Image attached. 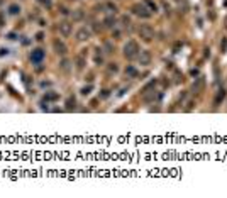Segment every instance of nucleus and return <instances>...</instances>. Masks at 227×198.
I'll list each match as a JSON object with an SVG mask.
<instances>
[{
  "mask_svg": "<svg viewBox=\"0 0 227 198\" xmlns=\"http://www.w3.org/2000/svg\"><path fill=\"white\" fill-rule=\"evenodd\" d=\"M139 44L136 43V41H127V43L124 44V56L127 58V60H132V58H136L137 54H139Z\"/></svg>",
  "mask_w": 227,
  "mask_h": 198,
  "instance_id": "nucleus-1",
  "label": "nucleus"
},
{
  "mask_svg": "<svg viewBox=\"0 0 227 198\" xmlns=\"http://www.w3.org/2000/svg\"><path fill=\"white\" fill-rule=\"evenodd\" d=\"M137 34H139V37L142 41H146V43H149V41H153V37H154V29L149 26V24H141L139 29H137Z\"/></svg>",
  "mask_w": 227,
  "mask_h": 198,
  "instance_id": "nucleus-2",
  "label": "nucleus"
},
{
  "mask_svg": "<svg viewBox=\"0 0 227 198\" xmlns=\"http://www.w3.org/2000/svg\"><path fill=\"white\" fill-rule=\"evenodd\" d=\"M132 14L137 15V17H141V19H149L151 15H153L144 3H136V5H132Z\"/></svg>",
  "mask_w": 227,
  "mask_h": 198,
  "instance_id": "nucleus-3",
  "label": "nucleus"
},
{
  "mask_svg": "<svg viewBox=\"0 0 227 198\" xmlns=\"http://www.w3.org/2000/svg\"><path fill=\"white\" fill-rule=\"evenodd\" d=\"M137 60H139V65L149 66L151 61H153V54H151V51H148V49H144V51H139V54H137Z\"/></svg>",
  "mask_w": 227,
  "mask_h": 198,
  "instance_id": "nucleus-4",
  "label": "nucleus"
},
{
  "mask_svg": "<svg viewBox=\"0 0 227 198\" xmlns=\"http://www.w3.org/2000/svg\"><path fill=\"white\" fill-rule=\"evenodd\" d=\"M44 58H46V53H44V49H41V48H37L31 53V61L34 63V65H41V63L44 61Z\"/></svg>",
  "mask_w": 227,
  "mask_h": 198,
  "instance_id": "nucleus-5",
  "label": "nucleus"
},
{
  "mask_svg": "<svg viewBox=\"0 0 227 198\" xmlns=\"http://www.w3.org/2000/svg\"><path fill=\"white\" fill-rule=\"evenodd\" d=\"M58 31H60V34L63 37H70L71 32H73V26L70 22H60L58 24Z\"/></svg>",
  "mask_w": 227,
  "mask_h": 198,
  "instance_id": "nucleus-6",
  "label": "nucleus"
},
{
  "mask_svg": "<svg viewBox=\"0 0 227 198\" xmlns=\"http://www.w3.org/2000/svg\"><path fill=\"white\" fill-rule=\"evenodd\" d=\"M53 48H54V51H56V54H60V56H65V54L68 53L66 44L63 43V41H60V39H54L53 41Z\"/></svg>",
  "mask_w": 227,
  "mask_h": 198,
  "instance_id": "nucleus-7",
  "label": "nucleus"
},
{
  "mask_svg": "<svg viewBox=\"0 0 227 198\" xmlns=\"http://www.w3.org/2000/svg\"><path fill=\"white\" fill-rule=\"evenodd\" d=\"M90 37H92V31H90V29L80 27L78 31H77V39H78V41H88Z\"/></svg>",
  "mask_w": 227,
  "mask_h": 198,
  "instance_id": "nucleus-8",
  "label": "nucleus"
},
{
  "mask_svg": "<svg viewBox=\"0 0 227 198\" xmlns=\"http://www.w3.org/2000/svg\"><path fill=\"white\" fill-rule=\"evenodd\" d=\"M83 17H85V12H83L82 9H77L71 12V19H73V22H78V20H82Z\"/></svg>",
  "mask_w": 227,
  "mask_h": 198,
  "instance_id": "nucleus-9",
  "label": "nucleus"
},
{
  "mask_svg": "<svg viewBox=\"0 0 227 198\" xmlns=\"http://www.w3.org/2000/svg\"><path fill=\"white\" fill-rule=\"evenodd\" d=\"M75 65H77L78 70H83V68H85V65H87L85 56H83V54H78V56H77V61H75Z\"/></svg>",
  "mask_w": 227,
  "mask_h": 198,
  "instance_id": "nucleus-10",
  "label": "nucleus"
},
{
  "mask_svg": "<svg viewBox=\"0 0 227 198\" xmlns=\"http://www.w3.org/2000/svg\"><path fill=\"white\" fill-rule=\"evenodd\" d=\"M142 3H144V5H146V7H148V9H149V12H151V14H156V12H158V5H156V3L153 2V0H144V2H142Z\"/></svg>",
  "mask_w": 227,
  "mask_h": 198,
  "instance_id": "nucleus-11",
  "label": "nucleus"
},
{
  "mask_svg": "<svg viewBox=\"0 0 227 198\" xmlns=\"http://www.w3.org/2000/svg\"><path fill=\"white\" fill-rule=\"evenodd\" d=\"M95 65H103V56H102V49L97 48L95 49Z\"/></svg>",
  "mask_w": 227,
  "mask_h": 198,
  "instance_id": "nucleus-12",
  "label": "nucleus"
},
{
  "mask_svg": "<svg viewBox=\"0 0 227 198\" xmlns=\"http://www.w3.org/2000/svg\"><path fill=\"white\" fill-rule=\"evenodd\" d=\"M125 76H127V78H136L137 76V70L134 68V66L129 65L127 68H125Z\"/></svg>",
  "mask_w": 227,
  "mask_h": 198,
  "instance_id": "nucleus-13",
  "label": "nucleus"
},
{
  "mask_svg": "<svg viewBox=\"0 0 227 198\" xmlns=\"http://www.w3.org/2000/svg\"><path fill=\"white\" fill-rule=\"evenodd\" d=\"M103 24H105V27L114 29V27H115V17H114V15H108V17H105Z\"/></svg>",
  "mask_w": 227,
  "mask_h": 198,
  "instance_id": "nucleus-14",
  "label": "nucleus"
},
{
  "mask_svg": "<svg viewBox=\"0 0 227 198\" xmlns=\"http://www.w3.org/2000/svg\"><path fill=\"white\" fill-rule=\"evenodd\" d=\"M224 98H225V90H224V88H220V90L217 91V96H215V100H214V103H215V105H220V102H222Z\"/></svg>",
  "mask_w": 227,
  "mask_h": 198,
  "instance_id": "nucleus-15",
  "label": "nucleus"
},
{
  "mask_svg": "<svg viewBox=\"0 0 227 198\" xmlns=\"http://www.w3.org/2000/svg\"><path fill=\"white\" fill-rule=\"evenodd\" d=\"M117 71H119V66H117V63H108L107 73H108V75H115Z\"/></svg>",
  "mask_w": 227,
  "mask_h": 198,
  "instance_id": "nucleus-16",
  "label": "nucleus"
},
{
  "mask_svg": "<svg viewBox=\"0 0 227 198\" xmlns=\"http://www.w3.org/2000/svg\"><path fill=\"white\" fill-rule=\"evenodd\" d=\"M202 88H203V78H198V80H197V83L193 85V91H200Z\"/></svg>",
  "mask_w": 227,
  "mask_h": 198,
  "instance_id": "nucleus-17",
  "label": "nucleus"
},
{
  "mask_svg": "<svg viewBox=\"0 0 227 198\" xmlns=\"http://www.w3.org/2000/svg\"><path fill=\"white\" fill-rule=\"evenodd\" d=\"M9 12H10L12 15H17V14H20V7L15 5V3H12V5L9 7Z\"/></svg>",
  "mask_w": 227,
  "mask_h": 198,
  "instance_id": "nucleus-18",
  "label": "nucleus"
},
{
  "mask_svg": "<svg viewBox=\"0 0 227 198\" xmlns=\"http://www.w3.org/2000/svg\"><path fill=\"white\" fill-rule=\"evenodd\" d=\"M70 65H71V61H70V60H66V58L60 63V66H61V70H63V71H68V70H70Z\"/></svg>",
  "mask_w": 227,
  "mask_h": 198,
  "instance_id": "nucleus-19",
  "label": "nucleus"
},
{
  "mask_svg": "<svg viewBox=\"0 0 227 198\" xmlns=\"http://www.w3.org/2000/svg\"><path fill=\"white\" fill-rule=\"evenodd\" d=\"M103 49H105V53H107V54L112 53V43H110V41H105V43H103Z\"/></svg>",
  "mask_w": 227,
  "mask_h": 198,
  "instance_id": "nucleus-20",
  "label": "nucleus"
},
{
  "mask_svg": "<svg viewBox=\"0 0 227 198\" xmlns=\"http://www.w3.org/2000/svg\"><path fill=\"white\" fill-rule=\"evenodd\" d=\"M122 26L124 27H131V19H129L127 15H124V17H122Z\"/></svg>",
  "mask_w": 227,
  "mask_h": 198,
  "instance_id": "nucleus-21",
  "label": "nucleus"
},
{
  "mask_svg": "<svg viewBox=\"0 0 227 198\" xmlns=\"http://www.w3.org/2000/svg\"><path fill=\"white\" fill-rule=\"evenodd\" d=\"M90 91H92V85L82 88V95H90Z\"/></svg>",
  "mask_w": 227,
  "mask_h": 198,
  "instance_id": "nucleus-22",
  "label": "nucleus"
},
{
  "mask_svg": "<svg viewBox=\"0 0 227 198\" xmlns=\"http://www.w3.org/2000/svg\"><path fill=\"white\" fill-rule=\"evenodd\" d=\"M220 51H222V53L227 51V39H225V37L222 39V43H220Z\"/></svg>",
  "mask_w": 227,
  "mask_h": 198,
  "instance_id": "nucleus-23",
  "label": "nucleus"
},
{
  "mask_svg": "<svg viewBox=\"0 0 227 198\" xmlns=\"http://www.w3.org/2000/svg\"><path fill=\"white\" fill-rule=\"evenodd\" d=\"M44 98H48V100H56V98H58V95H56V93H51V91H49V93H46Z\"/></svg>",
  "mask_w": 227,
  "mask_h": 198,
  "instance_id": "nucleus-24",
  "label": "nucleus"
},
{
  "mask_svg": "<svg viewBox=\"0 0 227 198\" xmlns=\"http://www.w3.org/2000/svg\"><path fill=\"white\" fill-rule=\"evenodd\" d=\"M68 108H75V105H77V102H75V98H68Z\"/></svg>",
  "mask_w": 227,
  "mask_h": 198,
  "instance_id": "nucleus-25",
  "label": "nucleus"
},
{
  "mask_svg": "<svg viewBox=\"0 0 227 198\" xmlns=\"http://www.w3.org/2000/svg\"><path fill=\"white\" fill-rule=\"evenodd\" d=\"M43 37H44V34H43V32H39V34L36 36V39H37V41H43Z\"/></svg>",
  "mask_w": 227,
  "mask_h": 198,
  "instance_id": "nucleus-26",
  "label": "nucleus"
},
{
  "mask_svg": "<svg viewBox=\"0 0 227 198\" xmlns=\"http://www.w3.org/2000/svg\"><path fill=\"white\" fill-rule=\"evenodd\" d=\"M114 36H115V39H119V37H120V32L115 31V32H114Z\"/></svg>",
  "mask_w": 227,
  "mask_h": 198,
  "instance_id": "nucleus-27",
  "label": "nucleus"
},
{
  "mask_svg": "<svg viewBox=\"0 0 227 198\" xmlns=\"http://www.w3.org/2000/svg\"><path fill=\"white\" fill-rule=\"evenodd\" d=\"M3 24V19H2V14H0V26Z\"/></svg>",
  "mask_w": 227,
  "mask_h": 198,
  "instance_id": "nucleus-28",
  "label": "nucleus"
}]
</instances>
